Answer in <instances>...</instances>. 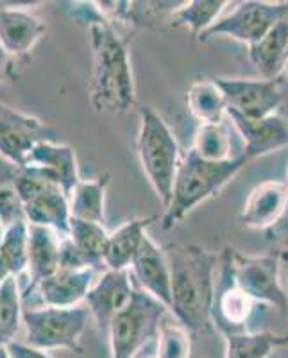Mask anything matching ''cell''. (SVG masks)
<instances>
[{"mask_svg": "<svg viewBox=\"0 0 288 358\" xmlns=\"http://www.w3.org/2000/svg\"><path fill=\"white\" fill-rule=\"evenodd\" d=\"M166 312L163 303L136 285L133 301L111 321L108 330L111 358H134L150 338L158 337Z\"/></svg>", "mask_w": 288, "mask_h": 358, "instance_id": "8992f818", "label": "cell"}, {"mask_svg": "<svg viewBox=\"0 0 288 358\" xmlns=\"http://www.w3.org/2000/svg\"><path fill=\"white\" fill-rule=\"evenodd\" d=\"M89 310L86 306H41L24 310L25 344L36 350H70L81 353Z\"/></svg>", "mask_w": 288, "mask_h": 358, "instance_id": "5b68a950", "label": "cell"}, {"mask_svg": "<svg viewBox=\"0 0 288 358\" xmlns=\"http://www.w3.org/2000/svg\"><path fill=\"white\" fill-rule=\"evenodd\" d=\"M24 169H33L43 178L57 183L66 196L81 181L75 151L70 145L59 142H41L27 156Z\"/></svg>", "mask_w": 288, "mask_h": 358, "instance_id": "2e32d148", "label": "cell"}, {"mask_svg": "<svg viewBox=\"0 0 288 358\" xmlns=\"http://www.w3.org/2000/svg\"><path fill=\"white\" fill-rule=\"evenodd\" d=\"M47 25L25 8H0V47L13 57L22 59L36 47Z\"/></svg>", "mask_w": 288, "mask_h": 358, "instance_id": "e0dca14e", "label": "cell"}, {"mask_svg": "<svg viewBox=\"0 0 288 358\" xmlns=\"http://www.w3.org/2000/svg\"><path fill=\"white\" fill-rule=\"evenodd\" d=\"M227 265L236 285L251 296L256 303L274 306L288 313V290L281 285V251L264 257H249L235 249L224 251Z\"/></svg>", "mask_w": 288, "mask_h": 358, "instance_id": "ba28073f", "label": "cell"}, {"mask_svg": "<svg viewBox=\"0 0 288 358\" xmlns=\"http://www.w3.org/2000/svg\"><path fill=\"white\" fill-rule=\"evenodd\" d=\"M187 101L190 113L201 124H217L227 118V102L213 79L194 83L188 90Z\"/></svg>", "mask_w": 288, "mask_h": 358, "instance_id": "d4e9b609", "label": "cell"}, {"mask_svg": "<svg viewBox=\"0 0 288 358\" xmlns=\"http://www.w3.org/2000/svg\"><path fill=\"white\" fill-rule=\"evenodd\" d=\"M224 358H268L276 348L285 346L283 335L265 331H235L224 335Z\"/></svg>", "mask_w": 288, "mask_h": 358, "instance_id": "83f0119b", "label": "cell"}, {"mask_svg": "<svg viewBox=\"0 0 288 358\" xmlns=\"http://www.w3.org/2000/svg\"><path fill=\"white\" fill-rule=\"evenodd\" d=\"M156 358H192V334L179 324L161 322L158 331Z\"/></svg>", "mask_w": 288, "mask_h": 358, "instance_id": "4dcf8cb0", "label": "cell"}, {"mask_svg": "<svg viewBox=\"0 0 288 358\" xmlns=\"http://www.w3.org/2000/svg\"><path fill=\"white\" fill-rule=\"evenodd\" d=\"M6 350H8L9 357L11 358H52L47 351L36 350V348L29 346L25 342L13 341L6 346Z\"/></svg>", "mask_w": 288, "mask_h": 358, "instance_id": "d6a6232c", "label": "cell"}, {"mask_svg": "<svg viewBox=\"0 0 288 358\" xmlns=\"http://www.w3.org/2000/svg\"><path fill=\"white\" fill-rule=\"evenodd\" d=\"M97 273V268H81V271L59 268L56 274L41 281L34 290L40 294V299L45 306H57V308L79 306L95 283Z\"/></svg>", "mask_w": 288, "mask_h": 358, "instance_id": "d6986e66", "label": "cell"}, {"mask_svg": "<svg viewBox=\"0 0 288 358\" xmlns=\"http://www.w3.org/2000/svg\"><path fill=\"white\" fill-rule=\"evenodd\" d=\"M192 149L210 162L244 158V143L229 118L217 124H201Z\"/></svg>", "mask_w": 288, "mask_h": 358, "instance_id": "44dd1931", "label": "cell"}, {"mask_svg": "<svg viewBox=\"0 0 288 358\" xmlns=\"http://www.w3.org/2000/svg\"><path fill=\"white\" fill-rule=\"evenodd\" d=\"M69 236L92 267L106 271L104 257L110 242V233L106 231L104 224L70 219Z\"/></svg>", "mask_w": 288, "mask_h": 358, "instance_id": "4316f807", "label": "cell"}, {"mask_svg": "<svg viewBox=\"0 0 288 358\" xmlns=\"http://www.w3.org/2000/svg\"><path fill=\"white\" fill-rule=\"evenodd\" d=\"M108 187H110V174L81 179L69 196L70 217L86 222L104 224Z\"/></svg>", "mask_w": 288, "mask_h": 358, "instance_id": "cb8c5ba5", "label": "cell"}, {"mask_svg": "<svg viewBox=\"0 0 288 358\" xmlns=\"http://www.w3.org/2000/svg\"><path fill=\"white\" fill-rule=\"evenodd\" d=\"M288 206V185L283 181H264L249 194L240 213L245 228L272 229L285 219Z\"/></svg>", "mask_w": 288, "mask_h": 358, "instance_id": "ac0fdd59", "label": "cell"}, {"mask_svg": "<svg viewBox=\"0 0 288 358\" xmlns=\"http://www.w3.org/2000/svg\"><path fill=\"white\" fill-rule=\"evenodd\" d=\"M138 115L140 131L136 149H138L142 171L159 203L166 208L172 199L175 176L183 155L179 151L174 133L158 111L143 106L138 110Z\"/></svg>", "mask_w": 288, "mask_h": 358, "instance_id": "277c9868", "label": "cell"}, {"mask_svg": "<svg viewBox=\"0 0 288 358\" xmlns=\"http://www.w3.org/2000/svg\"><path fill=\"white\" fill-rule=\"evenodd\" d=\"M287 17L288 2H260V0L240 2L229 15L220 17L217 24L208 29L199 40L208 41L217 36H226L251 47L267 36L268 31Z\"/></svg>", "mask_w": 288, "mask_h": 358, "instance_id": "9c48e42d", "label": "cell"}, {"mask_svg": "<svg viewBox=\"0 0 288 358\" xmlns=\"http://www.w3.org/2000/svg\"><path fill=\"white\" fill-rule=\"evenodd\" d=\"M20 324H24L20 281L18 278H9L0 285V348L15 341Z\"/></svg>", "mask_w": 288, "mask_h": 358, "instance_id": "f1b7e54d", "label": "cell"}, {"mask_svg": "<svg viewBox=\"0 0 288 358\" xmlns=\"http://www.w3.org/2000/svg\"><path fill=\"white\" fill-rule=\"evenodd\" d=\"M0 358H11V357H9V353H8V350H6V348H0Z\"/></svg>", "mask_w": 288, "mask_h": 358, "instance_id": "8d00e7d4", "label": "cell"}, {"mask_svg": "<svg viewBox=\"0 0 288 358\" xmlns=\"http://www.w3.org/2000/svg\"><path fill=\"white\" fill-rule=\"evenodd\" d=\"M226 0H192L183 2L171 17L172 27H187L194 36L201 38L217 24L226 9Z\"/></svg>", "mask_w": 288, "mask_h": 358, "instance_id": "484cf974", "label": "cell"}, {"mask_svg": "<svg viewBox=\"0 0 288 358\" xmlns=\"http://www.w3.org/2000/svg\"><path fill=\"white\" fill-rule=\"evenodd\" d=\"M247 163L245 158L210 162L197 155L194 149L185 152L175 176L172 199L161 217L163 229H172L178 226L194 208L219 194L227 181L235 178Z\"/></svg>", "mask_w": 288, "mask_h": 358, "instance_id": "3957f363", "label": "cell"}, {"mask_svg": "<svg viewBox=\"0 0 288 358\" xmlns=\"http://www.w3.org/2000/svg\"><path fill=\"white\" fill-rule=\"evenodd\" d=\"M134 292H136V283L129 268L102 271L85 299V306L89 310V315L94 317L99 330L108 334L111 321L124 308H127V305L133 301Z\"/></svg>", "mask_w": 288, "mask_h": 358, "instance_id": "7c38bea8", "label": "cell"}, {"mask_svg": "<svg viewBox=\"0 0 288 358\" xmlns=\"http://www.w3.org/2000/svg\"><path fill=\"white\" fill-rule=\"evenodd\" d=\"M220 273L217 274L215 301H213V326L224 335L247 331L245 324L251 319L258 303L235 283L226 257H220Z\"/></svg>", "mask_w": 288, "mask_h": 358, "instance_id": "4fadbf2b", "label": "cell"}, {"mask_svg": "<svg viewBox=\"0 0 288 358\" xmlns=\"http://www.w3.org/2000/svg\"><path fill=\"white\" fill-rule=\"evenodd\" d=\"M226 115L238 131L247 162L288 145V122L278 113L261 120H249L231 111H226Z\"/></svg>", "mask_w": 288, "mask_h": 358, "instance_id": "9a60e30c", "label": "cell"}, {"mask_svg": "<svg viewBox=\"0 0 288 358\" xmlns=\"http://www.w3.org/2000/svg\"><path fill=\"white\" fill-rule=\"evenodd\" d=\"M281 260H283L285 268H287V278H288V251H281ZM288 315V313H287Z\"/></svg>", "mask_w": 288, "mask_h": 358, "instance_id": "d590c367", "label": "cell"}, {"mask_svg": "<svg viewBox=\"0 0 288 358\" xmlns=\"http://www.w3.org/2000/svg\"><path fill=\"white\" fill-rule=\"evenodd\" d=\"M15 188L24 206L27 224L50 228L63 236L69 235L72 219L69 196L59 185L33 169H20L15 178Z\"/></svg>", "mask_w": 288, "mask_h": 358, "instance_id": "52a82bcc", "label": "cell"}, {"mask_svg": "<svg viewBox=\"0 0 288 358\" xmlns=\"http://www.w3.org/2000/svg\"><path fill=\"white\" fill-rule=\"evenodd\" d=\"M213 81L222 90L227 111L249 120L272 117L281 104L280 83L276 79L213 78Z\"/></svg>", "mask_w": 288, "mask_h": 358, "instance_id": "8fae6325", "label": "cell"}, {"mask_svg": "<svg viewBox=\"0 0 288 358\" xmlns=\"http://www.w3.org/2000/svg\"><path fill=\"white\" fill-rule=\"evenodd\" d=\"M59 268H69V271H81V268H94L86 262L70 236H62V244H59ZM99 271V268H97Z\"/></svg>", "mask_w": 288, "mask_h": 358, "instance_id": "1f68e13d", "label": "cell"}, {"mask_svg": "<svg viewBox=\"0 0 288 358\" xmlns=\"http://www.w3.org/2000/svg\"><path fill=\"white\" fill-rule=\"evenodd\" d=\"M267 235L271 236L272 241L278 242L280 245H283V251H288V217H285L278 226H274L272 229H268Z\"/></svg>", "mask_w": 288, "mask_h": 358, "instance_id": "836d02e7", "label": "cell"}, {"mask_svg": "<svg viewBox=\"0 0 288 358\" xmlns=\"http://www.w3.org/2000/svg\"><path fill=\"white\" fill-rule=\"evenodd\" d=\"M62 236L57 231L43 226L29 224V262L27 290L34 292L41 281L59 271V244Z\"/></svg>", "mask_w": 288, "mask_h": 358, "instance_id": "ffe728a7", "label": "cell"}, {"mask_svg": "<svg viewBox=\"0 0 288 358\" xmlns=\"http://www.w3.org/2000/svg\"><path fill=\"white\" fill-rule=\"evenodd\" d=\"M287 185H288V179H287Z\"/></svg>", "mask_w": 288, "mask_h": 358, "instance_id": "ab89813d", "label": "cell"}, {"mask_svg": "<svg viewBox=\"0 0 288 358\" xmlns=\"http://www.w3.org/2000/svg\"><path fill=\"white\" fill-rule=\"evenodd\" d=\"M283 72H285V76H287V78H288V62H287V65H285Z\"/></svg>", "mask_w": 288, "mask_h": 358, "instance_id": "f35d334b", "label": "cell"}, {"mask_svg": "<svg viewBox=\"0 0 288 358\" xmlns=\"http://www.w3.org/2000/svg\"><path fill=\"white\" fill-rule=\"evenodd\" d=\"M247 49L249 59L261 79H276L288 62V17Z\"/></svg>", "mask_w": 288, "mask_h": 358, "instance_id": "603a6c76", "label": "cell"}, {"mask_svg": "<svg viewBox=\"0 0 288 358\" xmlns=\"http://www.w3.org/2000/svg\"><path fill=\"white\" fill-rule=\"evenodd\" d=\"M92 47L89 104L97 113L122 115L136 104L127 40L104 18L88 25Z\"/></svg>", "mask_w": 288, "mask_h": 358, "instance_id": "7a4b0ae2", "label": "cell"}, {"mask_svg": "<svg viewBox=\"0 0 288 358\" xmlns=\"http://www.w3.org/2000/svg\"><path fill=\"white\" fill-rule=\"evenodd\" d=\"M283 338H285V346H288V331L283 335Z\"/></svg>", "mask_w": 288, "mask_h": 358, "instance_id": "74e56055", "label": "cell"}, {"mask_svg": "<svg viewBox=\"0 0 288 358\" xmlns=\"http://www.w3.org/2000/svg\"><path fill=\"white\" fill-rule=\"evenodd\" d=\"M0 258L8 267L13 278H20L27 273L29 262V224L27 220H18L4 229V238L0 244Z\"/></svg>", "mask_w": 288, "mask_h": 358, "instance_id": "f546056e", "label": "cell"}, {"mask_svg": "<svg viewBox=\"0 0 288 358\" xmlns=\"http://www.w3.org/2000/svg\"><path fill=\"white\" fill-rule=\"evenodd\" d=\"M129 271L133 274L134 283L140 289L145 290L149 296L158 299L171 310V265L166 260L165 249L159 248L149 235L145 236L142 248L136 252Z\"/></svg>", "mask_w": 288, "mask_h": 358, "instance_id": "5bb4252c", "label": "cell"}, {"mask_svg": "<svg viewBox=\"0 0 288 358\" xmlns=\"http://www.w3.org/2000/svg\"><path fill=\"white\" fill-rule=\"evenodd\" d=\"M163 249L171 265L172 315L192 335L206 334L213 328L220 258L195 244H168Z\"/></svg>", "mask_w": 288, "mask_h": 358, "instance_id": "6da1fadb", "label": "cell"}, {"mask_svg": "<svg viewBox=\"0 0 288 358\" xmlns=\"http://www.w3.org/2000/svg\"><path fill=\"white\" fill-rule=\"evenodd\" d=\"M41 142H57V131L33 115L0 102V156L24 169L27 156Z\"/></svg>", "mask_w": 288, "mask_h": 358, "instance_id": "30bf717a", "label": "cell"}, {"mask_svg": "<svg viewBox=\"0 0 288 358\" xmlns=\"http://www.w3.org/2000/svg\"><path fill=\"white\" fill-rule=\"evenodd\" d=\"M158 217H142V219H131L120 228L110 233V242L106 249L104 267L110 271H127L131 268L136 252L142 248L147 236V228L154 222Z\"/></svg>", "mask_w": 288, "mask_h": 358, "instance_id": "7402d4cb", "label": "cell"}, {"mask_svg": "<svg viewBox=\"0 0 288 358\" xmlns=\"http://www.w3.org/2000/svg\"><path fill=\"white\" fill-rule=\"evenodd\" d=\"M13 59L8 52H6L2 47H0V83L6 81V79L11 76V70H13Z\"/></svg>", "mask_w": 288, "mask_h": 358, "instance_id": "e575fe53", "label": "cell"}]
</instances>
